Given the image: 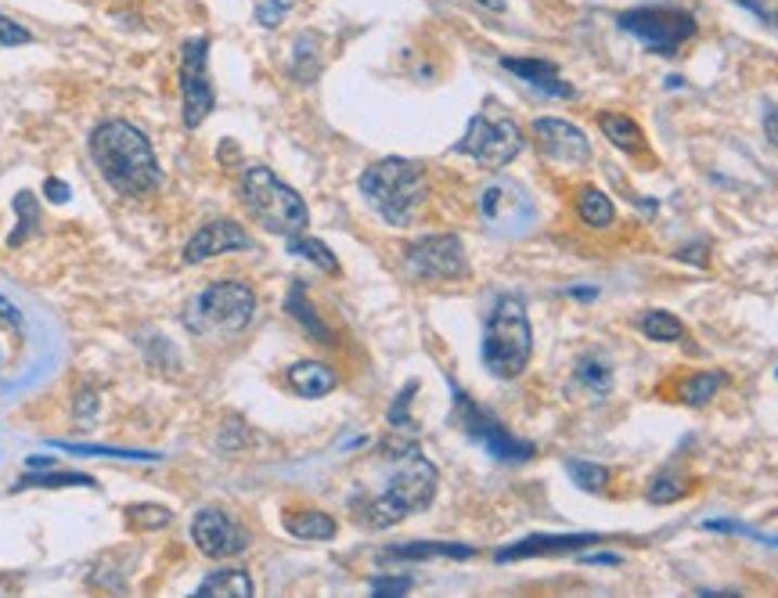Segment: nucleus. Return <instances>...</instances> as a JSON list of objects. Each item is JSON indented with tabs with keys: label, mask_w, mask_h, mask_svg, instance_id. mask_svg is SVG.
I'll use <instances>...</instances> for the list:
<instances>
[{
	"label": "nucleus",
	"mask_w": 778,
	"mask_h": 598,
	"mask_svg": "<svg viewBox=\"0 0 778 598\" xmlns=\"http://www.w3.org/2000/svg\"><path fill=\"white\" fill-rule=\"evenodd\" d=\"M360 195L393 228H408L430 202V177L419 163L390 155L360 174Z\"/></svg>",
	"instance_id": "nucleus-3"
},
{
	"label": "nucleus",
	"mask_w": 778,
	"mask_h": 598,
	"mask_svg": "<svg viewBox=\"0 0 778 598\" xmlns=\"http://www.w3.org/2000/svg\"><path fill=\"white\" fill-rule=\"evenodd\" d=\"M501 69H509L523 84L537 87L540 94H551V98H573V94H577V90H573L559 76V65H551V62H540V59H501Z\"/></svg>",
	"instance_id": "nucleus-17"
},
{
	"label": "nucleus",
	"mask_w": 778,
	"mask_h": 598,
	"mask_svg": "<svg viewBox=\"0 0 778 598\" xmlns=\"http://www.w3.org/2000/svg\"><path fill=\"white\" fill-rule=\"evenodd\" d=\"M736 4H742L747 11H753V15H757L761 22H768V26H775V29H778V15H771V11L761 4V0H736Z\"/></svg>",
	"instance_id": "nucleus-44"
},
{
	"label": "nucleus",
	"mask_w": 778,
	"mask_h": 598,
	"mask_svg": "<svg viewBox=\"0 0 778 598\" xmlns=\"http://www.w3.org/2000/svg\"><path fill=\"white\" fill-rule=\"evenodd\" d=\"M174 519L170 509H163V505H133L130 509V523L138 530H160Z\"/></svg>",
	"instance_id": "nucleus-36"
},
{
	"label": "nucleus",
	"mask_w": 778,
	"mask_h": 598,
	"mask_svg": "<svg viewBox=\"0 0 778 598\" xmlns=\"http://www.w3.org/2000/svg\"><path fill=\"white\" fill-rule=\"evenodd\" d=\"M191 540L206 559H234L250 551L253 537L239 519H231L224 509H199L191 519Z\"/></svg>",
	"instance_id": "nucleus-13"
},
{
	"label": "nucleus",
	"mask_w": 778,
	"mask_h": 598,
	"mask_svg": "<svg viewBox=\"0 0 778 598\" xmlns=\"http://www.w3.org/2000/svg\"><path fill=\"white\" fill-rule=\"evenodd\" d=\"M285 310L292 314V318H296L303 329L310 332V340H318V343H332V332H329V325H324L321 318H318V310L310 307V300H307V285H303V281H296V285H292V292H289V303H285Z\"/></svg>",
	"instance_id": "nucleus-26"
},
{
	"label": "nucleus",
	"mask_w": 778,
	"mask_h": 598,
	"mask_svg": "<svg viewBox=\"0 0 778 598\" xmlns=\"http://www.w3.org/2000/svg\"><path fill=\"white\" fill-rule=\"evenodd\" d=\"M48 469V466H54V458H29V469Z\"/></svg>",
	"instance_id": "nucleus-48"
},
{
	"label": "nucleus",
	"mask_w": 778,
	"mask_h": 598,
	"mask_svg": "<svg viewBox=\"0 0 778 598\" xmlns=\"http://www.w3.org/2000/svg\"><path fill=\"white\" fill-rule=\"evenodd\" d=\"M480 220L498 239H523L537 224V202L519 180L498 177L480 191Z\"/></svg>",
	"instance_id": "nucleus-9"
},
{
	"label": "nucleus",
	"mask_w": 778,
	"mask_h": 598,
	"mask_svg": "<svg viewBox=\"0 0 778 598\" xmlns=\"http://www.w3.org/2000/svg\"><path fill=\"white\" fill-rule=\"evenodd\" d=\"M602 534H534L523 537L519 545L501 548L498 562H512V559H534V556H573V551H584L591 545H602Z\"/></svg>",
	"instance_id": "nucleus-16"
},
{
	"label": "nucleus",
	"mask_w": 778,
	"mask_h": 598,
	"mask_svg": "<svg viewBox=\"0 0 778 598\" xmlns=\"http://www.w3.org/2000/svg\"><path fill=\"white\" fill-rule=\"evenodd\" d=\"M90 160L101 180L123 199H149L163 188V166L155 160L149 133L133 127L130 119H105L98 123L87 141Z\"/></svg>",
	"instance_id": "nucleus-1"
},
{
	"label": "nucleus",
	"mask_w": 778,
	"mask_h": 598,
	"mask_svg": "<svg viewBox=\"0 0 778 598\" xmlns=\"http://www.w3.org/2000/svg\"><path fill=\"white\" fill-rule=\"evenodd\" d=\"M0 329H8V332H22V329H26V321H22V310H18L8 296H0Z\"/></svg>",
	"instance_id": "nucleus-41"
},
{
	"label": "nucleus",
	"mask_w": 778,
	"mask_h": 598,
	"mask_svg": "<svg viewBox=\"0 0 778 598\" xmlns=\"http://www.w3.org/2000/svg\"><path fill=\"white\" fill-rule=\"evenodd\" d=\"M250 250H256L253 234L245 231L239 220L217 217V220L202 224V228L191 234L180 259H184L188 267H195V264H206V259H217L228 253H250Z\"/></svg>",
	"instance_id": "nucleus-15"
},
{
	"label": "nucleus",
	"mask_w": 778,
	"mask_h": 598,
	"mask_svg": "<svg viewBox=\"0 0 778 598\" xmlns=\"http://www.w3.org/2000/svg\"><path fill=\"white\" fill-rule=\"evenodd\" d=\"M573 382H577L581 390L595 393V397H605V393L613 390V365H609L602 354H584L577 360V368H573Z\"/></svg>",
	"instance_id": "nucleus-24"
},
{
	"label": "nucleus",
	"mask_w": 778,
	"mask_h": 598,
	"mask_svg": "<svg viewBox=\"0 0 778 598\" xmlns=\"http://www.w3.org/2000/svg\"><path fill=\"white\" fill-rule=\"evenodd\" d=\"M43 195H48V202H54V206H65V202H69V185L59 177H48L43 180Z\"/></svg>",
	"instance_id": "nucleus-42"
},
{
	"label": "nucleus",
	"mask_w": 778,
	"mask_h": 598,
	"mask_svg": "<svg viewBox=\"0 0 778 598\" xmlns=\"http://www.w3.org/2000/svg\"><path fill=\"white\" fill-rule=\"evenodd\" d=\"M281 526H285L296 540H332L335 530H340L329 512H318V509L289 512L285 519H281Z\"/></svg>",
	"instance_id": "nucleus-21"
},
{
	"label": "nucleus",
	"mask_w": 778,
	"mask_h": 598,
	"mask_svg": "<svg viewBox=\"0 0 778 598\" xmlns=\"http://www.w3.org/2000/svg\"><path fill=\"white\" fill-rule=\"evenodd\" d=\"M33 487H43V491H54V487H87V491H98V480L84 476V472H43V476H18V483L11 491H33Z\"/></svg>",
	"instance_id": "nucleus-30"
},
{
	"label": "nucleus",
	"mask_w": 778,
	"mask_h": 598,
	"mask_svg": "<svg viewBox=\"0 0 778 598\" xmlns=\"http://www.w3.org/2000/svg\"><path fill=\"white\" fill-rule=\"evenodd\" d=\"M703 530H714V534H739L747 540H757V545H768V548H778V537L764 534L757 526H747V523H736V519H706Z\"/></svg>",
	"instance_id": "nucleus-34"
},
{
	"label": "nucleus",
	"mask_w": 778,
	"mask_h": 598,
	"mask_svg": "<svg viewBox=\"0 0 778 598\" xmlns=\"http://www.w3.org/2000/svg\"><path fill=\"white\" fill-rule=\"evenodd\" d=\"M15 213H18V228L11 231L8 250H18V245L33 234V228H37V220H40L37 195H33V191H18V195H15Z\"/></svg>",
	"instance_id": "nucleus-32"
},
{
	"label": "nucleus",
	"mask_w": 778,
	"mask_h": 598,
	"mask_svg": "<svg viewBox=\"0 0 778 598\" xmlns=\"http://www.w3.org/2000/svg\"><path fill=\"white\" fill-rule=\"evenodd\" d=\"M599 127L605 133L609 144H616L620 152H641L646 149V138H641V127L630 116H620V112H602L599 116Z\"/></svg>",
	"instance_id": "nucleus-23"
},
{
	"label": "nucleus",
	"mask_w": 778,
	"mask_h": 598,
	"mask_svg": "<svg viewBox=\"0 0 778 598\" xmlns=\"http://www.w3.org/2000/svg\"><path fill=\"white\" fill-rule=\"evenodd\" d=\"M577 213H581V220L595 231H605V228H613L616 224V206L609 202L605 191L595 188V185H584L577 191Z\"/></svg>",
	"instance_id": "nucleus-22"
},
{
	"label": "nucleus",
	"mask_w": 778,
	"mask_h": 598,
	"mask_svg": "<svg viewBox=\"0 0 778 598\" xmlns=\"http://www.w3.org/2000/svg\"><path fill=\"white\" fill-rule=\"evenodd\" d=\"M292 8H296V0H267V4L256 8V22L259 26H267V29H275Z\"/></svg>",
	"instance_id": "nucleus-38"
},
{
	"label": "nucleus",
	"mask_w": 778,
	"mask_h": 598,
	"mask_svg": "<svg viewBox=\"0 0 778 598\" xmlns=\"http://www.w3.org/2000/svg\"><path fill=\"white\" fill-rule=\"evenodd\" d=\"M404 270L414 281H458L469 278V256L458 234H425L404 245Z\"/></svg>",
	"instance_id": "nucleus-12"
},
{
	"label": "nucleus",
	"mask_w": 778,
	"mask_h": 598,
	"mask_svg": "<svg viewBox=\"0 0 778 598\" xmlns=\"http://www.w3.org/2000/svg\"><path fill=\"white\" fill-rule=\"evenodd\" d=\"M414 390H419V382H408V386L400 390L397 404H393V408H390V425H393V429L411 425V415H408V408H411V400H414Z\"/></svg>",
	"instance_id": "nucleus-39"
},
{
	"label": "nucleus",
	"mask_w": 778,
	"mask_h": 598,
	"mask_svg": "<svg viewBox=\"0 0 778 598\" xmlns=\"http://www.w3.org/2000/svg\"><path fill=\"white\" fill-rule=\"evenodd\" d=\"M566 472L581 491H591V494H602L609 487V480H613V472L605 466H595V461H581V458H570Z\"/></svg>",
	"instance_id": "nucleus-33"
},
{
	"label": "nucleus",
	"mask_w": 778,
	"mask_h": 598,
	"mask_svg": "<svg viewBox=\"0 0 778 598\" xmlns=\"http://www.w3.org/2000/svg\"><path fill=\"white\" fill-rule=\"evenodd\" d=\"M725 386H728V376H720V371H699V376L678 382V400L689 404V408H706Z\"/></svg>",
	"instance_id": "nucleus-25"
},
{
	"label": "nucleus",
	"mask_w": 778,
	"mask_h": 598,
	"mask_svg": "<svg viewBox=\"0 0 778 598\" xmlns=\"http://www.w3.org/2000/svg\"><path fill=\"white\" fill-rule=\"evenodd\" d=\"M530 357H534V329L526 307L515 296H501L483 329V365L494 379H519Z\"/></svg>",
	"instance_id": "nucleus-5"
},
{
	"label": "nucleus",
	"mask_w": 778,
	"mask_h": 598,
	"mask_svg": "<svg viewBox=\"0 0 778 598\" xmlns=\"http://www.w3.org/2000/svg\"><path fill=\"white\" fill-rule=\"evenodd\" d=\"M368 588L379 598H393V595H408L414 588V581L411 577H371Z\"/></svg>",
	"instance_id": "nucleus-40"
},
{
	"label": "nucleus",
	"mask_w": 778,
	"mask_h": 598,
	"mask_svg": "<svg viewBox=\"0 0 778 598\" xmlns=\"http://www.w3.org/2000/svg\"><path fill=\"white\" fill-rule=\"evenodd\" d=\"M616 22L652 54H678L681 43L696 37V18L681 8H635L624 11Z\"/></svg>",
	"instance_id": "nucleus-11"
},
{
	"label": "nucleus",
	"mask_w": 778,
	"mask_h": 598,
	"mask_svg": "<svg viewBox=\"0 0 778 598\" xmlns=\"http://www.w3.org/2000/svg\"><path fill=\"white\" fill-rule=\"evenodd\" d=\"M641 335L652 343H681L685 325H681V318H674L667 310H649L646 318H641Z\"/></svg>",
	"instance_id": "nucleus-31"
},
{
	"label": "nucleus",
	"mask_w": 778,
	"mask_h": 598,
	"mask_svg": "<svg viewBox=\"0 0 778 598\" xmlns=\"http://www.w3.org/2000/svg\"><path fill=\"white\" fill-rule=\"evenodd\" d=\"M764 133H768L771 149H778V105L764 109Z\"/></svg>",
	"instance_id": "nucleus-43"
},
{
	"label": "nucleus",
	"mask_w": 778,
	"mask_h": 598,
	"mask_svg": "<svg viewBox=\"0 0 778 598\" xmlns=\"http://www.w3.org/2000/svg\"><path fill=\"white\" fill-rule=\"evenodd\" d=\"M393 455H397V466L390 469L382 491L354 498V516L371 530H390V526L404 523L411 512L430 509L436 498V487H439V472L419 450V444H408V447L393 450Z\"/></svg>",
	"instance_id": "nucleus-2"
},
{
	"label": "nucleus",
	"mask_w": 778,
	"mask_h": 598,
	"mask_svg": "<svg viewBox=\"0 0 778 598\" xmlns=\"http://www.w3.org/2000/svg\"><path fill=\"white\" fill-rule=\"evenodd\" d=\"M22 43H33V33L0 11V48H22Z\"/></svg>",
	"instance_id": "nucleus-37"
},
{
	"label": "nucleus",
	"mask_w": 778,
	"mask_h": 598,
	"mask_svg": "<svg viewBox=\"0 0 778 598\" xmlns=\"http://www.w3.org/2000/svg\"><path fill=\"white\" fill-rule=\"evenodd\" d=\"M530 133H534L540 160H548L556 166H588L591 163L588 133H584L581 127H573V123H566V119L540 116V119H534Z\"/></svg>",
	"instance_id": "nucleus-14"
},
{
	"label": "nucleus",
	"mask_w": 778,
	"mask_h": 598,
	"mask_svg": "<svg viewBox=\"0 0 778 598\" xmlns=\"http://www.w3.org/2000/svg\"><path fill=\"white\" fill-rule=\"evenodd\" d=\"M581 562H588V567H620V556H581Z\"/></svg>",
	"instance_id": "nucleus-45"
},
{
	"label": "nucleus",
	"mask_w": 778,
	"mask_h": 598,
	"mask_svg": "<svg viewBox=\"0 0 778 598\" xmlns=\"http://www.w3.org/2000/svg\"><path fill=\"white\" fill-rule=\"evenodd\" d=\"M689 491H692V480H689V476H681L678 469H660L656 476L649 480L646 498H649L652 505H671V501H681Z\"/></svg>",
	"instance_id": "nucleus-27"
},
{
	"label": "nucleus",
	"mask_w": 778,
	"mask_h": 598,
	"mask_svg": "<svg viewBox=\"0 0 778 598\" xmlns=\"http://www.w3.org/2000/svg\"><path fill=\"white\" fill-rule=\"evenodd\" d=\"M256 314V292L245 281H217L202 289L184 310V329L209 340L239 335Z\"/></svg>",
	"instance_id": "nucleus-6"
},
{
	"label": "nucleus",
	"mask_w": 778,
	"mask_h": 598,
	"mask_svg": "<svg viewBox=\"0 0 778 598\" xmlns=\"http://www.w3.org/2000/svg\"><path fill=\"white\" fill-rule=\"evenodd\" d=\"M321 73V48H318V37L314 33H303L296 40V48H292V76H296L299 84H314Z\"/></svg>",
	"instance_id": "nucleus-28"
},
{
	"label": "nucleus",
	"mask_w": 778,
	"mask_h": 598,
	"mask_svg": "<svg viewBox=\"0 0 778 598\" xmlns=\"http://www.w3.org/2000/svg\"><path fill=\"white\" fill-rule=\"evenodd\" d=\"M775 376H778V371H775Z\"/></svg>",
	"instance_id": "nucleus-49"
},
{
	"label": "nucleus",
	"mask_w": 778,
	"mask_h": 598,
	"mask_svg": "<svg viewBox=\"0 0 778 598\" xmlns=\"http://www.w3.org/2000/svg\"><path fill=\"white\" fill-rule=\"evenodd\" d=\"M450 400H455V425L465 433L472 444H480L494 461H505V466H519V461L534 458V444L530 440H519L515 433L505 429V422L494 411H487L483 404H476L465 390L450 382Z\"/></svg>",
	"instance_id": "nucleus-7"
},
{
	"label": "nucleus",
	"mask_w": 778,
	"mask_h": 598,
	"mask_svg": "<svg viewBox=\"0 0 778 598\" xmlns=\"http://www.w3.org/2000/svg\"><path fill=\"white\" fill-rule=\"evenodd\" d=\"M523 149H526V138L523 130H519V123L487 109L469 119L465 138L455 144L458 155H469V160H476L480 166H487V170L509 166Z\"/></svg>",
	"instance_id": "nucleus-8"
},
{
	"label": "nucleus",
	"mask_w": 778,
	"mask_h": 598,
	"mask_svg": "<svg viewBox=\"0 0 778 598\" xmlns=\"http://www.w3.org/2000/svg\"><path fill=\"white\" fill-rule=\"evenodd\" d=\"M476 548L450 545V540H414V545H390L382 562H422V559H472Z\"/></svg>",
	"instance_id": "nucleus-19"
},
{
	"label": "nucleus",
	"mask_w": 778,
	"mask_h": 598,
	"mask_svg": "<svg viewBox=\"0 0 778 598\" xmlns=\"http://www.w3.org/2000/svg\"><path fill=\"white\" fill-rule=\"evenodd\" d=\"M289 253L299 256V259H307V264H314L318 270H324V275H340V259H335V253H332L321 239L292 234V239H289Z\"/></svg>",
	"instance_id": "nucleus-29"
},
{
	"label": "nucleus",
	"mask_w": 778,
	"mask_h": 598,
	"mask_svg": "<svg viewBox=\"0 0 778 598\" xmlns=\"http://www.w3.org/2000/svg\"><path fill=\"white\" fill-rule=\"evenodd\" d=\"M54 447H65V450H73V455H101V458H123V461H160V455H152V450H119V447H87V444H54Z\"/></svg>",
	"instance_id": "nucleus-35"
},
{
	"label": "nucleus",
	"mask_w": 778,
	"mask_h": 598,
	"mask_svg": "<svg viewBox=\"0 0 778 598\" xmlns=\"http://www.w3.org/2000/svg\"><path fill=\"white\" fill-rule=\"evenodd\" d=\"M239 199L259 228L278 234V239L303 234L310 224V209L307 202H303V195L292 191L270 166H259V163L245 166V174L239 180Z\"/></svg>",
	"instance_id": "nucleus-4"
},
{
	"label": "nucleus",
	"mask_w": 778,
	"mask_h": 598,
	"mask_svg": "<svg viewBox=\"0 0 778 598\" xmlns=\"http://www.w3.org/2000/svg\"><path fill=\"white\" fill-rule=\"evenodd\" d=\"M217 109V87L209 80V37H188L180 48V119L188 130L202 127Z\"/></svg>",
	"instance_id": "nucleus-10"
},
{
	"label": "nucleus",
	"mask_w": 778,
	"mask_h": 598,
	"mask_svg": "<svg viewBox=\"0 0 778 598\" xmlns=\"http://www.w3.org/2000/svg\"><path fill=\"white\" fill-rule=\"evenodd\" d=\"M570 296H573V300H581V303H591V300H599V289H591V285H584V289H581V285H573V289H570Z\"/></svg>",
	"instance_id": "nucleus-46"
},
{
	"label": "nucleus",
	"mask_w": 778,
	"mask_h": 598,
	"mask_svg": "<svg viewBox=\"0 0 778 598\" xmlns=\"http://www.w3.org/2000/svg\"><path fill=\"white\" fill-rule=\"evenodd\" d=\"M199 598H253L256 595V584L253 577L245 573L242 567H224L217 573H209L206 581L199 584Z\"/></svg>",
	"instance_id": "nucleus-20"
},
{
	"label": "nucleus",
	"mask_w": 778,
	"mask_h": 598,
	"mask_svg": "<svg viewBox=\"0 0 778 598\" xmlns=\"http://www.w3.org/2000/svg\"><path fill=\"white\" fill-rule=\"evenodd\" d=\"M476 4H483L487 11H505V0H476Z\"/></svg>",
	"instance_id": "nucleus-47"
},
{
	"label": "nucleus",
	"mask_w": 778,
	"mask_h": 598,
	"mask_svg": "<svg viewBox=\"0 0 778 598\" xmlns=\"http://www.w3.org/2000/svg\"><path fill=\"white\" fill-rule=\"evenodd\" d=\"M285 382L292 386V393H299V397L321 400L340 386V376H335L329 365H321V360H296V365L285 371Z\"/></svg>",
	"instance_id": "nucleus-18"
}]
</instances>
